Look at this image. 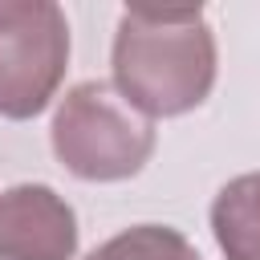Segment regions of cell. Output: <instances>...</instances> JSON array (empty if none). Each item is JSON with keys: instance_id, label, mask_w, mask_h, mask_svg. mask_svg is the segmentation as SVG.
Segmentation results:
<instances>
[{"instance_id": "1", "label": "cell", "mask_w": 260, "mask_h": 260, "mask_svg": "<svg viewBox=\"0 0 260 260\" xmlns=\"http://www.w3.org/2000/svg\"><path fill=\"white\" fill-rule=\"evenodd\" d=\"M114 89L150 122L179 118L215 85V32L203 8L130 4L114 32Z\"/></svg>"}, {"instance_id": "6", "label": "cell", "mask_w": 260, "mask_h": 260, "mask_svg": "<svg viewBox=\"0 0 260 260\" xmlns=\"http://www.w3.org/2000/svg\"><path fill=\"white\" fill-rule=\"evenodd\" d=\"M85 260H203L195 244L167 223H134L106 244H98Z\"/></svg>"}, {"instance_id": "3", "label": "cell", "mask_w": 260, "mask_h": 260, "mask_svg": "<svg viewBox=\"0 0 260 260\" xmlns=\"http://www.w3.org/2000/svg\"><path fill=\"white\" fill-rule=\"evenodd\" d=\"M69 69V20L53 0H0V118H37Z\"/></svg>"}, {"instance_id": "5", "label": "cell", "mask_w": 260, "mask_h": 260, "mask_svg": "<svg viewBox=\"0 0 260 260\" xmlns=\"http://www.w3.org/2000/svg\"><path fill=\"white\" fill-rule=\"evenodd\" d=\"M211 236L223 260H260V171L219 187L211 203Z\"/></svg>"}, {"instance_id": "4", "label": "cell", "mask_w": 260, "mask_h": 260, "mask_svg": "<svg viewBox=\"0 0 260 260\" xmlns=\"http://www.w3.org/2000/svg\"><path fill=\"white\" fill-rule=\"evenodd\" d=\"M77 215L45 183L0 191V260H73Z\"/></svg>"}, {"instance_id": "2", "label": "cell", "mask_w": 260, "mask_h": 260, "mask_svg": "<svg viewBox=\"0 0 260 260\" xmlns=\"http://www.w3.org/2000/svg\"><path fill=\"white\" fill-rule=\"evenodd\" d=\"M53 154L85 183H122L154 154V122L138 114L114 81H77L53 114Z\"/></svg>"}]
</instances>
